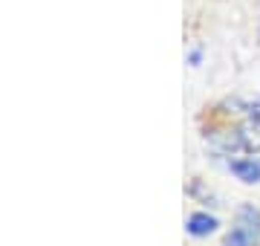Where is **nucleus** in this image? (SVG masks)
Listing matches in <instances>:
<instances>
[{
  "label": "nucleus",
  "mask_w": 260,
  "mask_h": 246,
  "mask_svg": "<svg viewBox=\"0 0 260 246\" xmlns=\"http://www.w3.org/2000/svg\"><path fill=\"white\" fill-rule=\"evenodd\" d=\"M217 218L214 214H208V211H194V214H188V220H185V232L191 237H208V235H214L217 232Z\"/></svg>",
  "instance_id": "obj_2"
},
{
  "label": "nucleus",
  "mask_w": 260,
  "mask_h": 246,
  "mask_svg": "<svg viewBox=\"0 0 260 246\" xmlns=\"http://www.w3.org/2000/svg\"><path fill=\"white\" fill-rule=\"evenodd\" d=\"M260 240V208L240 206L232 232L225 235V246H257Z\"/></svg>",
  "instance_id": "obj_1"
},
{
  "label": "nucleus",
  "mask_w": 260,
  "mask_h": 246,
  "mask_svg": "<svg viewBox=\"0 0 260 246\" xmlns=\"http://www.w3.org/2000/svg\"><path fill=\"white\" fill-rule=\"evenodd\" d=\"M229 168L232 174L237 177L240 182H260V162L257 160H249V157H243V160H232L229 162Z\"/></svg>",
  "instance_id": "obj_3"
}]
</instances>
